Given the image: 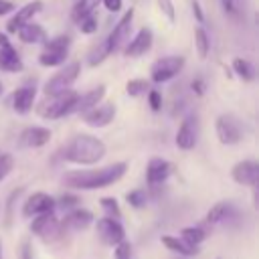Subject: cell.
<instances>
[{
    "label": "cell",
    "mask_w": 259,
    "mask_h": 259,
    "mask_svg": "<svg viewBox=\"0 0 259 259\" xmlns=\"http://www.w3.org/2000/svg\"><path fill=\"white\" fill-rule=\"evenodd\" d=\"M125 170H127L125 162H115V164H109L97 170H73L65 174L63 182L73 190H97V188H105L121 180Z\"/></svg>",
    "instance_id": "obj_1"
},
{
    "label": "cell",
    "mask_w": 259,
    "mask_h": 259,
    "mask_svg": "<svg viewBox=\"0 0 259 259\" xmlns=\"http://www.w3.org/2000/svg\"><path fill=\"white\" fill-rule=\"evenodd\" d=\"M105 144L95 138V136H89V134H79L75 136L69 146L65 148V160L71 162V164H77V166H91V164H97L103 156H105Z\"/></svg>",
    "instance_id": "obj_2"
},
{
    "label": "cell",
    "mask_w": 259,
    "mask_h": 259,
    "mask_svg": "<svg viewBox=\"0 0 259 259\" xmlns=\"http://www.w3.org/2000/svg\"><path fill=\"white\" fill-rule=\"evenodd\" d=\"M77 93L67 89L63 93H57V95H47V99L38 105V115L45 117V119H57V117H63V115H69L73 111V103L77 101Z\"/></svg>",
    "instance_id": "obj_3"
},
{
    "label": "cell",
    "mask_w": 259,
    "mask_h": 259,
    "mask_svg": "<svg viewBox=\"0 0 259 259\" xmlns=\"http://www.w3.org/2000/svg\"><path fill=\"white\" fill-rule=\"evenodd\" d=\"M69 47H71V38L67 34H59L55 38H47L45 40V49L38 55V63L42 67H59L65 63L67 55H69Z\"/></svg>",
    "instance_id": "obj_4"
},
{
    "label": "cell",
    "mask_w": 259,
    "mask_h": 259,
    "mask_svg": "<svg viewBox=\"0 0 259 259\" xmlns=\"http://www.w3.org/2000/svg\"><path fill=\"white\" fill-rule=\"evenodd\" d=\"M182 69H184V57H180V55H166V57H162V59L152 63L150 79L154 83H166V81L174 79Z\"/></svg>",
    "instance_id": "obj_5"
},
{
    "label": "cell",
    "mask_w": 259,
    "mask_h": 259,
    "mask_svg": "<svg viewBox=\"0 0 259 259\" xmlns=\"http://www.w3.org/2000/svg\"><path fill=\"white\" fill-rule=\"evenodd\" d=\"M79 73H81V63L79 61H71L69 65H65V69L55 73L45 83V95H57V93H63V91L71 89V85L77 81Z\"/></svg>",
    "instance_id": "obj_6"
},
{
    "label": "cell",
    "mask_w": 259,
    "mask_h": 259,
    "mask_svg": "<svg viewBox=\"0 0 259 259\" xmlns=\"http://www.w3.org/2000/svg\"><path fill=\"white\" fill-rule=\"evenodd\" d=\"M214 132H217V138L223 146H235L243 140V130H241V123L233 117V115H219L217 121H214Z\"/></svg>",
    "instance_id": "obj_7"
},
{
    "label": "cell",
    "mask_w": 259,
    "mask_h": 259,
    "mask_svg": "<svg viewBox=\"0 0 259 259\" xmlns=\"http://www.w3.org/2000/svg\"><path fill=\"white\" fill-rule=\"evenodd\" d=\"M115 111H117V109H115L113 103H97V105H93L91 109L83 111L81 117H83V121H85L87 125H91V127H105V125H109V123L113 121Z\"/></svg>",
    "instance_id": "obj_8"
},
{
    "label": "cell",
    "mask_w": 259,
    "mask_h": 259,
    "mask_svg": "<svg viewBox=\"0 0 259 259\" xmlns=\"http://www.w3.org/2000/svg\"><path fill=\"white\" fill-rule=\"evenodd\" d=\"M132 22H134V8H130L127 12H123V16L117 20V24L113 26V30H111L109 36L105 38V42H107V47H109V53H115V51L127 40Z\"/></svg>",
    "instance_id": "obj_9"
},
{
    "label": "cell",
    "mask_w": 259,
    "mask_h": 259,
    "mask_svg": "<svg viewBox=\"0 0 259 259\" xmlns=\"http://www.w3.org/2000/svg\"><path fill=\"white\" fill-rule=\"evenodd\" d=\"M231 176L237 184L255 188L259 184V164L255 160H241L231 168Z\"/></svg>",
    "instance_id": "obj_10"
},
{
    "label": "cell",
    "mask_w": 259,
    "mask_h": 259,
    "mask_svg": "<svg viewBox=\"0 0 259 259\" xmlns=\"http://www.w3.org/2000/svg\"><path fill=\"white\" fill-rule=\"evenodd\" d=\"M97 235L105 245H117L121 239H125V231L121 223L113 217H101L97 221Z\"/></svg>",
    "instance_id": "obj_11"
},
{
    "label": "cell",
    "mask_w": 259,
    "mask_h": 259,
    "mask_svg": "<svg viewBox=\"0 0 259 259\" xmlns=\"http://www.w3.org/2000/svg\"><path fill=\"white\" fill-rule=\"evenodd\" d=\"M55 206H57V200L51 194H47V192H32L26 198L24 206H22V214L26 219H30V217H36V214L55 210Z\"/></svg>",
    "instance_id": "obj_12"
},
{
    "label": "cell",
    "mask_w": 259,
    "mask_h": 259,
    "mask_svg": "<svg viewBox=\"0 0 259 259\" xmlns=\"http://www.w3.org/2000/svg\"><path fill=\"white\" fill-rule=\"evenodd\" d=\"M198 138V127H196V115H186L176 132V146L180 150H192L196 146Z\"/></svg>",
    "instance_id": "obj_13"
},
{
    "label": "cell",
    "mask_w": 259,
    "mask_h": 259,
    "mask_svg": "<svg viewBox=\"0 0 259 259\" xmlns=\"http://www.w3.org/2000/svg\"><path fill=\"white\" fill-rule=\"evenodd\" d=\"M30 231L42 239L47 237H53V235H59L61 231V225H59V219L55 217L53 210L49 212H42V214H36L32 217V223H30Z\"/></svg>",
    "instance_id": "obj_14"
},
{
    "label": "cell",
    "mask_w": 259,
    "mask_h": 259,
    "mask_svg": "<svg viewBox=\"0 0 259 259\" xmlns=\"http://www.w3.org/2000/svg\"><path fill=\"white\" fill-rule=\"evenodd\" d=\"M40 10H42V0H30V2H26V4L20 6V8L16 10V14L8 20L6 30H8V32H16L22 24L30 22V20L34 18V14H38Z\"/></svg>",
    "instance_id": "obj_15"
},
{
    "label": "cell",
    "mask_w": 259,
    "mask_h": 259,
    "mask_svg": "<svg viewBox=\"0 0 259 259\" xmlns=\"http://www.w3.org/2000/svg\"><path fill=\"white\" fill-rule=\"evenodd\" d=\"M152 40H154L152 30L148 26H144L136 32V36L132 40H127V47L123 49V55L125 57H142L152 49Z\"/></svg>",
    "instance_id": "obj_16"
},
{
    "label": "cell",
    "mask_w": 259,
    "mask_h": 259,
    "mask_svg": "<svg viewBox=\"0 0 259 259\" xmlns=\"http://www.w3.org/2000/svg\"><path fill=\"white\" fill-rule=\"evenodd\" d=\"M172 172V166L168 160L164 158H152L146 166V182L150 186H156V184H162L166 182V178L170 176Z\"/></svg>",
    "instance_id": "obj_17"
},
{
    "label": "cell",
    "mask_w": 259,
    "mask_h": 259,
    "mask_svg": "<svg viewBox=\"0 0 259 259\" xmlns=\"http://www.w3.org/2000/svg\"><path fill=\"white\" fill-rule=\"evenodd\" d=\"M51 130L49 127H42V125H30L26 130H22L20 134V144L26 146V148H40L45 144H49L51 140Z\"/></svg>",
    "instance_id": "obj_18"
},
{
    "label": "cell",
    "mask_w": 259,
    "mask_h": 259,
    "mask_svg": "<svg viewBox=\"0 0 259 259\" xmlns=\"http://www.w3.org/2000/svg\"><path fill=\"white\" fill-rule=\"evenodd\" d=\"M93 223V212L87 208H73L59 225L61 229H69V231H83Z\"/></svg>",
    "instance_id": "obj_19"
},
{
    "label": "cell",
    "mask_w": 259,
    "mask_h": 259,
    "mask_svg": "<svg viewBox=\"0 0 259 259\" xmlns=\"http://www.w3.org/2000/svg\"><path fill=\"white\" fill-rule=\"evenodd\" d=\"M34 97H36V89L34 87H20L12 93V107L16 113H28L34 105Z\"/></svg>",
    "instance_id": "obj_20"
},
{
    "label": "cell",
    "mask_w": 259,
    "mask_h": 259,
    "mask_svg": "<svg viewBox=\"0 0 259 259\" xmlns=\"http://www.w3.org/2000/svg\"><path fill=\"white\" fill-rule=\"evenodd\" d=\"M103 97H105V85H99V87H95V89H91V91L79 95L77 101L73 103V111H71V113H83V111L91 109L93 105L101 103Z\"/></svg>",
    "instance_id": "obj_21"
},
{
    "label": "cell",
    "mask_w": 259,
    "mask_h": 259,
    "mask_svg": "<svg viewBox=\"0 0 259 259\" xmlns=\"http://www.w3.org/2000/svg\"><path fill=\"white\" fill-rule=\"evenodd\" d=\"M16 34H18V38L22 40V42H26V45H38V42H45L47 40V32H45V28L40 26V24H36V22H26V24H22L18 30H16Z\"/></svg>",
    "instance_id": "obj_22"
},
{
    "label": "cell",
    "mask_w": 259,
    "mask_h": 259,
    "mask_svg": "<svg viewBox=\"0 0 259 259\" xmlns=\"http://www.w3.org/2000/svg\"><path fill=\"white\" fill-rule=\"evenodd\" d=\"M0 69L10 71V73L22 71V61H20L16 49H14L10 42L4 45V47H0Z\"/></svg>",
    "instance_id": "obj_23"
},
{
    "label": "cell",
    "mask_w": 259,
    "mask_h": 259,
    "mask_svg": "<svg viewBox=\"0 0 259 259\" xmlns=\"http://www.w3.org/2000/svg\"><path fill=\"white\" fill-rule=\"evenodd\" d=\"M162 245H166L170 251H176V253L186 255V257L198 253L194 245H188L184 239H180V237H176V235H164V237H162Z\"/></svg>",
    "instance_id": "obj_24"
},
{
    "label": "cell",
    "mask_w": 259,
    "mask_h": 259,
    "mask_svg": "<svg viewBox=\"0 0 259 259\" xmlns=\"http://www.w3.org/2000/svg\"><path fill=\"white\" fill-rule=\"evenodd\" d=\"M229 212H231V204H229V202H217V204H212V206L208 208L204 221H206L208 225H217V223L225 221V219L229 217Z\"/></svg>",
    "instance_id": "obj_25"
},
{
    "label": "cell",
    "mask_w": 259,
    "mask_h": 259,
    "mask_svg": "<svg viewBox=\"0 0 259 259\" xmlns=\"http://www.w3.org/2000/svg\"><path fill=\"white\" fill-rule=\"evenodd\" d=\"M101 0H77L75 4H73V10H71V18L77 22V20H81L83 16H87V14H91V12H95V8H97V4H99Z\"/></svg>",
    "instance_id": "obj_26"
},
{
    "label": "cell",
    "mask_w": 259,
    "mask_h": 259,
    "mask_svg": "<svg viewBox=\"0 0 259 259\" xmlns=\"http://www.w3.org/2000/svg\"><path fill=\"white\" fill-rule=\"evenodd\" d=\"M194 47H196V55H198L200 59H206V55H208V51H210V38H208L206 30H204L202 26H198V28L194 30Z\"/></svg>",
    "instance_id": "obj_27"
},
{
    "label": "cell",
    "mask_w": 259,
    "mask_h": 259,
    "mask_svg": "<svg viewBox=\"0 0 259 259\" xmlns=\"http://www.w3.org/2000/svg\"><path fill=\"white\" fill-rule=\"evenodd\" d=\"M233 71H235L243 81H253V79H255V69H253V65H251L247 59H243V57L233 59Z\"/></svg>",
    "instance_id": "obj_28"
},
{
    "label": "cell",
    "mask_w": 259,
    "mask_h": 259,
    "mask_svg": "<svg viewBox=\"0 0 259 259\" xmlns=\"http://www.w3.org/2000/svg\"><path fill=\"white\" fill-rule=\"evenodd\" d=\"M180 239H184L188 245H194V247H198L204 239H206V233H204V229H200V227H184L182 231H180V235H178Z\"/></svg>",
    "instance_id": "obj_29"
},
{
    "label": "cell",
    "mask_w": 259,
    "mask_h": 259,
    "mask_svg": "<svg viewBox=\"0 0 259 259\" xmlns=\"http://www.w3.org/2000/svg\"><path fill=\"white\" fill-rule=\"evenodd\" d=\"M111 53H109V47H107V42L105 40H101L97 47H93V51L89 53V59H87V63L91 65V67H95V65H99V63H103L107 57H109Z\"/></svg>",
    "instance_id": "obj_30"
},
{
    "label": "cell",
    "mask_w": 259,
    "mask_h": 259,
    "mask_svg": "<svg viewBox=\"0 0 259 259\" xmlns=\"http://www.w3.org/2000/svg\"><path fill=\"white\" fill-rule=\"evenodd\" d=\"M77 26H79V30H81L83 34H93V32H97V28H99V18L95 16V12H91V14L83 16L81 20H77Z\"/></svg>",
    "instance_id": "obj_31"
},
{
    "label": "cell",
    "mask_w": 259,
    "mask_h": 259,
    "mask_svg": "<svg viewBox=\"0 0 259 259\" xmlns=\"http://www.w3.org/2000/svg\"><path fill=\"white\" fill-rule=\"evenodd\" d=\"M148 89H150V83H148L146 79H130V81L125 83V91H127L130 97H140V95H144Z\"/></svg>",
    "instance_id": "obj_32"
},
{
    "label": "cell",
    "mask_w": 259,
    "mask_h": 259,
    "mask_svg": "<svg viewBox=\"0 0 259 259\" xmlns=\"http://www.w3.org/2000/svg\"><path fill=\"white\" fill-rule=\"evenodd\" d=\"M99 204H101V208L105 210V217H113V219H119V217H121L119 204H117V200H115L113 196H103V198L99 200Z\"/></svg>",
    "instance_id": "obj_33"
},
{
    "label": "cell",
    "mask_w": 259,
    "mask_h": 259,
    "mask_svg": "<svg viewBox=\"0 0 259 259\" xmlns=\"http://www.w3.org/2000/svg\"><path fill=\"white\" fill-rule=\"evenodd\" d=\"M125 200H127V204L130 206H134V208H142V206H146V202H148V196H146V192L144 190H130L127 194H125Z\"/></svg>",
    "instance_id": "obj_34"
},
{
    "label": "cell",
    "mask_w": 259,
    "mask_h": 259,
    "mask_svg": "<svg viewBox=\"0 0 259 259\" xmlns=\"http://www.w3.org/2000/svg\"><path fill=\"white\" fill-rule=\"evenodd\" d=\"M12 168H14V156L10 152H2L0 154V182L10 174Z\"/></svg>",
    "instance_id": "obj_35"
},
{
    "label": "cell",
    "mask_w": 259,
    "mask_h": 259,
    "mask_svg": "<svg viewBox=\"0 0 259 259\" xmlns=\"http://www.w3.org/2000/svg\"><path fill=\"white\" fill-rule=\"evenodd\" d=\"M115 249H113V257L115 259H132V243L130 241H125V239H121L117 245H113Z\"/></svg>",
    "instance_id": "obj_36"
},
{
    "label": "cell",
    "mask_w": 259,
    "mask_h": 259,
    "mask_svg": "<svg viewBox=\"0 0 259 259\" xmlns=\"http://www.w3.org/2000/svg\"><path fill=\"white\" fill-rule=\"evenodd\" d=\"M221 4H223V10H225L227 16H231V18H239L241 16L239 0H221Z\"/></svg>",
    "instance_id": "obj_37"
},
{
    "label": "cell",
    "mask_w": 259,
    "mask_h": 259,
    "mask_svg": "<svg viewBox=\"0 0 259 259\" xmlns=\"http://www.w3.org/2000/svg\"><path fill=\"white\" fill-rule=\"evenodd\" d=\"M158 8H160V12H162L170 22L176 20V12H174V4H172V0H158Z\"/></svg>",
    "instance_id": "obj_38"
},
{
    "label": "cell",
    "mask_w": 259,
    "mask_h": 259,
    "mask_svg": "<svg viewBox=\"0 0 259 259\" xmlns=\"http://www.w3.org/2000/svg\"><path fill=\"white\" fill-rule=\"evenodd\" d=\"M148 103H150L152 111H160L162 109V93L156 89H150L148 91Z\"/></svg>",
    "instance_id": "obj_39"
},
{
    "label": "cell",
    "mask_w": 259,
    "mask_h": 259,
    "mask_svg": "<svg viewBox=\"0 0 259 259\" xmlns=\"http://www.w3.org/2000/svg\"><path fill=\"white\" fill-rule=\"evenodd\" d=\"M190 89H192L196 95H204L206 85H204V81H202L200 77H196V79H192V81H190Z\"/></svg>",
    "instance_id": "obj_40"
},
{
    "label": "cell",
    "mask_w": 259,
    "mask_h": 259,
    "mask_svg": "<svg viewBox=\"0 0 259 259\" xmlns=\"http://www.w3.org/2000/svg\"><path fill=\"white\" fill-rule=\"evenodd\" d=\"M101 4H103L109 12H119V10H121L123 0H101Z\"/></svg>",
    "instance_id": "obj_41"
},
{
    "label": "cell",
    "mask_w": 259,
    "mask_h": 259,
    "mask_svg": "<svg viewBox=\"0 0 259 259\" xmlns=\"http://www.w3.org/2000/svg\"><path fill=\"white\" fill-rule=\"evenodd\" d=\"M77 202H79V198H77L75 194H63V196H61V204H63V206H75Z\"/></svg>",
    "instance_id": "obj_42"
},
{
    "label": "cell",
    "mask_w": 259,
    "mask_h": 259,
    "mask_svg": "<svg viewBox=\"0 0 259 259\" xmlns=\"http://www.w3.org/2000/svg\"><path fill=\"white\" fill-rule=\"evenodd\" d=\"M12 10H14V4H12L10 0H0V16L8 14V12H12Z\"/></svg>",
    "instance_id": "obj_43"
},
{
    "label": "cell",
    "mask_w": 259,
    "mask_h": 259,
    "mask_svg": "<svg viewBox=\"0 0 259 259\" xmlns=\"http://www.w3.org/2000/svg\"><path fill=\"white\" fill-rule=\"evenodd\" d=\"M192 12H194V16H196V20H198V22L202 24V22H204V14H202V8H200V4H198L196 0L192 2Z\"/></svg>",
    "instance_id": "obj_44"
},
{
    "label": "cell",
    "mask_w": 259,
    "mask_h": 259,
    "mask_svg": "<svg viewBox=\"0 0 259 259\" xmlns=\"http://www.w3.org/2000/svg\"><path fill=\"white\" fill-rule=\"evenodd\" d=\"M10 40H8V36L4 34V32H0V47H4V45H8Z\"/></svg>",
    "instance_id": "obj_45"
},
{
    "label": "cell",
    "mask_w": 259,
    "mask_h": 259,
    "mask_svg": "<svg viewBox=\"0 0 259 259\" xmlns=\"http://www.w3.org/2000/svg\"><path fill=\"white\" fill-rule=\"evenodd\" d=\"M22 259H30V251H28V245L22 247Z\"/></svg>",
    "instance_id": "obj_46"
},
{
    "label": "cell",
    "mask_w": 259,
    "mask_h": 259,
    "mask_svg": "<svg viewBox=\"0 0 259 259\" xmlns=\"http://www.w3.org/2000/svg\"><path fill=\"white\" fill-rule=\"evenodd\" d=\"M4 93V85H2V81H0V95Z\"/></svg>",
    "instance_id": "obj_47"
},
{
    "label": "cell",
    "mask_w": 259,
    "mask_h": 259,
    "mask_svg": "<svg viewBox=\"0 0 259 259\" xmlns=\"http://www.w3.org/2000/svg\"><path fill=\"white\" fill-rule=\"evenodd\" d=\"M0 259H2V241H0Z\"/></svg>",
    "instance_id": "obj_48"
}]
</instances>
